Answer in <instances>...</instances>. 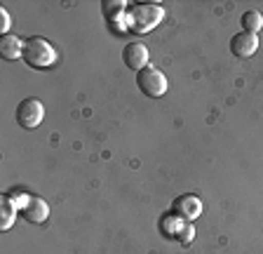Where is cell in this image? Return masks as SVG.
I'll return each mask as SVG.
<instances>
[{"mask_svg":"<svg viewBox=\"0 0 263 254\" xmlns=\"http://www.w3.org/2000/svg\"><path fill=\"white\" fill-rule=\"evenodd\" d=\"M125 19H127V31L148 33V31H153V28L164 19V10H162V5L139 3V5H132L129 10L125 12Z\"/></svg>","mask_w":263,"mask_h":254,"instance_id":"obj_1","label":"cell"},{"mask_svg":"<svg viewBox=\"0 0 263 254\" xmlns=\"http://www.w3.org/2000/svg\"><path fill=\"white\" fill-rule=\"evenodd\" d=\"M59 59L57 55L54 45L49 43V40L40 38V35H33V38L24 40V61H26V66L31 68H52Z\"/></svg>","mask_w":263,"mask_h":254,"instance_id":"obj_2","label":"cell"},{"mask_svg":"<svg viewBox=\"0 0 263 254\" xmlns=\"http://www.w3.org/2000/svg\"><path fill=\"white\" fill-rule=\"evenodd\" d=\"M137 85L146 97H151V99H158V97H162V94L167 92V78H164V73L155 66H146L143 71H139Z\"/></svg>","mask_w":263,"mask_h":254,"instance_id":"obj_3","label":"cell"},{"mask_svg":"<svg viewBox=\"0 0 263 254\" xmlns=\"http://www.w3.org/2000/svg\"><path fill=\"white\" fill-rule=\"evenodd\" d=\"M16 122L24 127V130H35V127H40V122L45 120V106L40 99H35V97H28V99H24L22 104L16 106Z\"/></svg>","mask_w":263,"mask_h":254,"instance_id":"obj_4","label":"cell"},{"mask_svg":"<svg viewBox=\"0 0 263 254\" xmlns=\"http://www.w3.org/2000/svg\"><path fill=\"white\" fill-rule=\"evenodd\" d=\"M172 212L183 221H193L200 216V212H202V203H200V198L193 193L179 195V198L172 203Z\"/></svg>","mask_w":263,"mask_h":254,"instance_id":"obj_5","label":"cell"},{"mask_svg":"<svg viewBox=\"0 0 263 254\" xmlns=\"http://www.w3.org/2000/svg\"><path fill=\"white\" fill-rule=\"evenodd\" d=\"M148 47L143 43H129L125 45V50H122V61H125V66L132 68V71H143L148 66Z\"/></svg>","mask_w":263,"mask_h":254,"instance_id":"obj_6","label":"cell"},{"mask_svg":"<svg viewBox=\"0 0 263 254\" xmlns=\"http://www.w3.org/2000/svg\"><path fill=\"white\" fill-rule=\"evenodd\" d=\"M258 50V35L254 33H247V31H240L230 38V52L240 59H247V57H252L254 52Z\"/></svg>","mask_w":263,"mask_h":254,"instance_id":"obj_7","label":"cell"},{"mask_svg":"<svg viewBox=\"0 0 263 254\" xmlns=\"http://www.w3.org/2000/svg\"><path fill=\"white\" fill-rule=\"evenodd\" d=\"M22 216L31 224H45L49 216V205L38 195H31L26 203V207H22Z\"/></svg>","mask_w":263,"mask_h":254,"instance_id":"obj_8","label":"cell"},{"mask_svg":"<svg viewBox=\"0 0 263 254\" xmlns=\"http://www.w3.org/2000/svg\"><path fill=\"white\" fill-rule=\"evenodd\" d=\"M0 55L7 61H16L19 57H24V43L12 33L3 35V38H0Z\"/></svg>","mask_w":263,"mask_h":254,"instance_id":"obj_9","label":"cell"},{"mask_svg":"<svg viewBox=\"0 0 263 254\" xmlns=\"http://www.w3.org/2000/svg\"><path fill=\"white\" fill-rule=\"evenodd\" d=\"M16 212H19V207L14 205V200L10 198V195H3L0 198V228L3 231H7V228H12V224H14L16 219Z\"/></svg>","mask_w":263,"mask_h":254,"instance_id":"obj_10","label":"cell"},{"mask_svg":"<svg viewBox=\"0 0 263 254\" xmlns=\"http://www.w3.org/2000/svg\"><path fill=\"white\" fill-rule=\"evenodd\" d=\"M240 24H242V28H245L247 33L258 35V31L263 28V14L258 10H247L245 14H242Z\"/></svg>","mask_w":263,"mask_h":254,"instance_id":"obj_11","label":"cell"},{"mask_svg":"<svg viewBox=\"0 0 263 254\" xmlns=\"http://www.w3.org/2000/svg\"><path fill=\"white\" fill-rule=\"evenodd\" d=\"M101 7H104V12H106V17H113V14H122V12H127L125 10V3H122V0H118V3H108V0H106V3H104V5H101Z\"/></svg>","mask_w":263,"mask_h":254,"instance_id":"obj_12","label":"cell"},{"mask_svg":"<svg viewBox=\"0 0 263 254\" xmlns=\"http://www.w3.org/2000/svg\"><path fill=\"white\" fill-rule=\"evenodd\" d=\"M10 24H12L10 12H7L5 7H0V33H3V35H7V31H10Z\"/></svg>","mask_w":263,"mask_h":254,"instance_id":"obj_13","label":"cell"}]
</instances>
